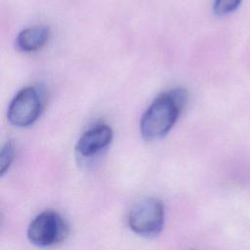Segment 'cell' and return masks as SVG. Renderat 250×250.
Instances as JSON below:
<instances>
[{
	"instance_id": "cell-1",
	"label": "cell",
	"mask_w": 250,
	"mask_h": 250,
	"mask_svg": "<svg viewBox=\"0 0 250 250\" xmlns=\"http://www.w3.org/2000/svg\"><path fill=\"white\" fill-rule=\"evenodd\" d=\"M188 100L185 89L177 88L160 94L144 113L140 131L146 141L164 137L178 120Z\"/></svg>"
},
{
	"instance_id": "cell-2",
	"label": "cell",
	"mask_w": 250,
	"mask_h": 250,
	"mask_svg": "<svg viewBox=\"0 0 250 250\" xmlns=\"http://www.w3.org/2000/svg\"><path fill=\"white\" fill-rule=\"evenodd\" d=\"M26 234L32 244L38 247H49L67 237L68 227L57 212L44 211L31 221Z\"/></svg>"
},
{
	"instance_id": "cell-3",
	"label": "cell",
	"mask_w": 250,
	"mask_h": 250,
	"mask_svg": "<svg viewBox=\"0 0 250 250\" xmlns=\"http://www.w3.org/2000/svg\"><path fill=\"white\" fill-rule=\"evenodd\" d=\"M164 223L163 203L154 197H147L136 203L129 212L130 229L143 236L158 234Z\"/></svg>"
},
{
	"instance_id": "cell-4",
	"label": "cell",
	"mask_w": 250,
	"mask_h": 250,
	"mask_svg": "<svg viewBox=\"0 0 250 250\" xmlns=\"http://www.w3.org/2000/svg\"><path fill=\"white\" fill-rule=\"evenodd\" d=\"M42 98L34 87L21 89L12 100L8 108V120L17 127L33 124L42 111Z\"/></svg>"
},
{
	"instance_id": "cell-5",
	"label": "cell",
	"mask_w": 250,
	"mask_h": 250,
	"mask_svg": "<svg viewBox=\"0 0 250 250\" xmlns=\"http://www.w3.org/2000/svg\"><path fill=\"white\" fill-rule=\"evenodd\" d=\"M112 130L105 124H99L86 131L76 144V151L89 157L105 148L112 140Z\"/></svg>"
},
{
	"instance_id": "cell-6",
	"label": "cell",
	"mask_w": 250,
	"mask_h": 250,
	"mask_svg": "<svg viewBox=\"0 0 250 250\" xmlns=\"http://www.w3.org/2000/svg\"><path fill=\"white\" fill-rule=\"evenodd\" d=\"M50 36V30L47 26L36 25L21 30L16 39V45L22 52H34L41 49Z\"/></svg>"
},
{
	"instance_id": "cell-7",
	"label": "cell",
	"mask_w": 250,
	"mask_h": 250,
	"mask_svg": "<svg viewBox=\"0 0 250 250\" xmlns=\"http://www.w3.org/2000/svg\"><path fill=\"white\" fill-rule=\"evenodd\" d=\"M15 157V147L11 142L6 143L0 152V175L3 176L10 168Z\"/></svg>"
},
{
	"instance_id": "cell-8",
	"label": "cell",
	"mask_w": 250,
	"mask_h": 250,
	"mask_svg": "<svg viewBox=\"0 0 250 250\" xmlns=\"http://www.w3.org/2000/svg\"><path fill=\"white\" fill-rule=\"evenodd\" d=\"M240 3L241 0H215L213 11L217 16H226L235 11Z\"/></svg>"
}]
</instances>
